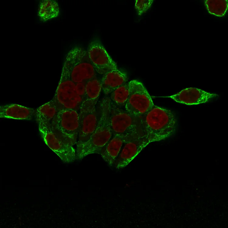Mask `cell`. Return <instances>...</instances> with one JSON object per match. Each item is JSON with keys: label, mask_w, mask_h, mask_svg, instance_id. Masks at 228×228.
<instances>
[{"label": "cell", "mask_w": 228, "mask_h": 228, "mask_svg": "<svg viewBox=\"0 0 228 228\" xmlns=\"http://www.w3.org/2000/svg\"><path fill=\"white\" fill-rule=\"evenodd\" d=\"M141 119L144 136L150 143L165 140L175 132L177 119L170 110L154 105Z\"/></svg>", "instance_id": "1"}, {"label": "cell", "mask_w": 228, "mask_h": 228, "mask_svg": "<svg viewBox=\"0 0 228 228\" xmlns=\"http://www.w3.org/2000/svg\"><path fill=\"white\" fill-rule=\"evenodd\" d=\"M112 135L108 105L105 97L100 104V112L95 130L88 140L77 145L76 159L81 160L88 155L98 154Z\"/></svg>", "instance_id": "2"}, {"label": "cell", "mask_w": 228, "mask_h": 228, "mask_svg": "<svg viewBox=\"0 0 228 228\" xmlns=\"http://www.w3.org/2000/svg\"><path fill=\"white\" fill-rule=\"evenodd\" d=\"M109 109L111 128L113 134L135 138L145 137L141 117L131 114L124 109L115 105L109 98L106 97Z\"/></svg>", "instance_id": "3"}, {"label": "cell", "mask_w": 228, "mask_h": 228, "mask_svg": "<svg viewBox=\"0 0 228 228\" xmlns=\"http://www.w3.org/2000/svg\"><path fill=\"white\" fill-rule=\"evenodd\" d=\"M63 69L75 83L87 82L96 77L97 73L87 50L81 47H74L69 51L65 58Z\"/></svg>", "instance_id": "4"}, {"label": "cell", "mask_w": 228, "mask_h": 228, "mask_svg": "<svg viewBox=\"0 0 228 228\" xmlns=\"http://www.w3.org/2000/svg\"><path fill=\"white\" fill-rule=\"evenodd\" d=\"M53 99L58 112L72 109L79 112L83 99L78 95L75 89V83L70 78L66 71L62 68L58 86Z\"/></svg>", "instance_id": "5"}, {"label": "cell", "mask_w": 228, "mask_h": 228, "mask_svg": "<svg viewBox=\"0 0 228 228\" xmlns=\"http://www.w3.org/2000/svg\"><path fill=\"white\" fill-rule=\"evenodd\" d=\"M128 84L129 95L124 109L131 114L141 117L154 105L150 96L141 82L133 80Z\"/></svg>", "instance_id": "6"}, {"label": "cell", "mask_w": 228, "mask_h": 228, "mask_svg": "<svg viewBox=\"0 0 228 228\" xmlns=\"http://www.w3.org/2000/svg\"><path fill=\"white\" fill-rule=\"evenodd\" d=\"M51 126L56 132L73 146L77 143L79 127L78 112L72 109L59 111L53 119Z\"/></svg>", "instance_id": "7"}, {"label": "cell", "mask_w": 228, "mask_h": 228, "mask_svg": "<svg viewBox=\"0 0 228 228\" xmlns=\"http://www.w3.org/2000/svg\"><path fill=\"white\" fill-rule=\"evenodd\" d=\"M39 126L41 136L45 143L63 162L69 163L76 159V150L73 146L56 132L51 125Z\"/></svg>", "instance_id": "8"}, {"label": "cell", "mask_w": 228, "mask_h": 228, "mask_svg": "<svg viewBox=\"0 0 228 228\" xmlns=\"http://www.w3.org/2000/svg\"><path fill=\"white\" fill-rule=\"evenodd\" d=\"M87 51L97 73L103 75L109 71L118 69L116 63L99 40L96 39L92 41Z\"/></svg>", "instance_id": "9"}, {"label": "cell", "mask_w": 228, "mask_h": 228, "mask_svg": "<svg viewBox=\"0 0 228 228\" xmlns=\"http://www.w3.org/2000/svg\"><path fill=\"white\" fill-rule=\"evenodd\" d=\"M78 113L79 127L76 145L89 139L97 126L98 117L96 106L89 108H81Z\"/></svg>", "instance_id": "10"}, {"label": "cell", "mask_w": 228, "mask_h": 228, "mask_svg": "<svg viewBox=\"0 0 228 228\" xmlns=\"http://www.w3.org/2000/svg\"><path fill=\"white\" fill-rule=\"evenodd\" d=\"M150 143L145 137L132 139L123 145L116 159L114 166L117 169L126 167Z\"/></svg>", "instance_id": "11"}, {"label": "cell", "mask_w": 228, "mask_h": 228, "mask_svg": "<svg viewBox=\"0 0 228 228\" xmlns=\"http://www.w3.org/2000/svg\"><path fill=\"white\" fill-rule=\"evenodd\" d=\"M218 95L206 92L199 89L190 88L183 90L177 94L165 97L175 101L188 105H197L209 102Z\"/></svg>", "instance_id": "12"}, {"label": "cell", "mask_w": 228, "mask_h": 228, "mask_svg": "<svg viewBox=\"0 0 228 228\" xmlns=\"http://www.w3.org/2000/svg\"><path fill=\"white\" fill-rule=\"evenodd\" d=\"M135 138L118 134H113L98 154L108 164L114 165L115 161L125 142Z\"/></svg>", "instance_id": "13"}, {"label": "cell", "mask_w": 228, "mask_h": 228, "mask_svg": "<svg viewBox=\"0 0 228 228\" xmlns=\"http://www.w3.org/2000/svg\"><path fill=\"white\" fill-rule=\"evenodd\" d=\"M128 80L127 74L118 69L109 71L103 75L101 79L102 90L106 95L126 83Z\"/></svg>", "instance_id": "14"}, {"label": "cell", "mask_w": 228, "mask_h": 228, "mask_svg": "<svg viewBox=\"0 0 228 228\" xmlns=\"http://www.w3.org/2000/svg\"><path fill=\"white\" fill-rule=\"evenodd\" d=\"M35 110L16 104L1 105L0 117L18 119L31 120Z\"/></svg>", "instance_id": "15"}, {"label": "cell", "mask_w": 228, "mask_h": 228, "mask_svg": "<svg viewBox=\"0 0 228 228\" xmlns=\"http://www.w3.org/2000/svg\"><path fill=\"white\" fill-rule=\"evenodd\" d=\"M101 90V79L96 77L88 81L86 83L85 95L81 108L95 106Z\"/></svg>", "instance_id": "16"}, {"label": "cell", "mask_w": 228, "mask_h": 228, "mask_svg": "<svg viewBox=\"0 0 228 228\" xmlns=\"http://www.w3.org/2000/svg\"><path fill=\"white\" fill-rule=\"evenodd\" d=\"M58 111L52 99L35 110L34 115L39 126H47L52 122Z\"/></svg>", "instance_id": "17"}, {"label": "cell", "mask_w": 228, "mask_h": 228, "mask_svg": "<svg viewBox=\"0 0 228 228\" xmlns=\"http://www.w3.org/2000/svg\"><path fill=\"white\" fill-rule=\"evenodd\" d=\"M59 12L58 4L55 0H43L39 3L37 15L43 22L57 17Z\"/></svg>", "instance_id": "18"}, {"label": "cell", "mask_w": 228, "mask_h": 228, "mask_svg": "<svg viewBox=\"0 0 228 228\" xmlns=\"http://www.w3.org/2000/svg\"><path fill=\"white\" fill-rule=\"evenodd\" d=\"M130 88L128 83L118 87L110 93L109 98L117 106L124 109L129 97Z\"/></svg>", "instance_id": "19"}, {"label": "cell", "mask_w": 228, "mask_h": 228, "mask_svg": "<svg viewBox=\"0 0 228 228\" xmlns=\"http://www.w3.org/2000/svg\"><path fill=\"white\" fill-rule=\"evenodd\" d=\"M205 4L210 13L219 17L224 16L228 8L227 0H207Z\"/></svg>", "instance_id": "20"}, {"label": "cell", "mask_w": 228, "mask_h": 228, "mask_svg": "<svg viewBox=\"0 0 228 228\" xmlns=\"http://www.w3.org/2000/svg\"><path fill=\"white\" fill-rule=\"evenodd\" d=\"M153 0H135V8L139 16H141L145 13L150 8L153 3Z\"/></svg>", "instance_id": "21"}, {"label": "cell", "mask_w": 228, "mask_h": 228, "mask_svg": "<svg viewBox=\"0 0 228 228\" xmlns=\"http://www.w3.org/2000/svg\"><path fill=\"white\" fill-rule=\"evenodd\" d=\"M87 82H81L75 83V89L77 94L83 99L86 93Z\"/></svg>", "instance_id": "22"}]
</instances>
